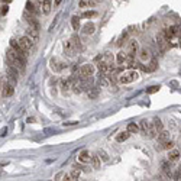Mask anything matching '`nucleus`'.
Wrapping results in <instances>:
<instances>
[{"mask_svg":"<svg viewBox=\"0 0 181 181\" xmlns=\"http://www.w3.org/2000/svg\"><path fill=\"white\" fill-rule=\"evenodd\" d=\"M138 77H139V74L136 73L135 70H132V71H129V73H126V74H122V75L119 77V83H122V84H129V83L138 80Z\"/></svg>","mask_w":181,"mask_h":181,"instance_id":"nucleus-1","label":"nucleus"},{"mask_svg":"<svg viewBox=\"0 0 181 181\" xmlns=\"http://www.w3.org/2000/svg\"><path fill=\"white\" fill-rule=\"evenodd\" d=\"M19 45H21V48H22L25 52H29L31 48L34 46V42H32L28 36H22V38L19 39Z\"/></svg>","mask_w":181,"mask_h":181,"instance_id":"nucleus-2","label":"nucleus"},{"mask_svg":"<svg viewBox=\"0 0 181 181\" xmlns=\"http://www.w3.org/2000/svg\"><path fill=\"white\" fill-rule=\"evenodd\" d=\"M93 73H94V67L91 64H84L80 68V75L81 77H91Z\"/></svg>","mask_w":181,"mask_h":181,"instance_id":"nucleus-3","label":"nucleus"},{"mask_svg":"<svg viewBox=\"0 0 181 181\" xmlns=\"http://www.w3.org/2000/svg\"><path fill=\"white\" fill-rule=\"evenodd\" d=\"M157 42H158L159 48H161V51L164 52L168 46H170V44H168V41L165 39V36H164V32H161V34L157 35Z\"/></svg>","mask_w":181,"mask_h":181,"instance_id":"nucleus-4","label":"nucleus"},{"mask_svg":"<svg viewBox=\"0 0 181 181\" xmlns=\"http://www.w3.org/2000/svg\"><path fill=\"white\" fill-rule=\"evenodd\" d=\"M64 52H65V55H67V57H73V55L77 52L75 46L73 45V42H71V41H67V42L64 44Z\"/></svg>","mask_w":181,"mask_h":181,"instance_id":"nucleus-5","label":"nucleus"},{"mask_svg":"<svg viewBox=\"0 0 181 181\" xmlns=\"http://www.w3.org/2000/svg\"><path fill=\"white\" fill-rule=\"evenodd\" d=\"M13 84L12 83H4V86L1 87V94H3V97H10L12 94H13Z\"/></svg>","mask_w":181,"mask_h":181,"instance_id":"nucleus-6","label":"nucleus"},{"mask_svg":"<svg viewBox=\"0 0 181 181\" xmlns=\"http://www.w3.org/2000/svg\"><path fill=\"white\" fill-rule=\"evenodd\" d=\"M25 36H28L32 42H38V38H39V35H38V31L34 29V28H28L26 29V32H25Z\"/></svg>","mask_w":181,"mask_h":181,"instance_id":"nucleus-7","label":"nucleus"},{"mask_svg":"<svg viewBox=\"0 0 181 181\" xmlns=\"http://www.w3.org/2000/svg\"><path fill=\"white\" fill-rule=\"evenodd\" d=\"M90 159H91V155H90V152H89L87 149H83V151L78 154V161L81 162V164H87Z\"/></svg>","mask_w":181,"mask_h":181,"instance_id":"nucleus-8","label":"nucleus"},{"mask_svg":"<svg viewBox=\"0 0 181 181\" xmlns=\"http://www.w3.org/2000/svg\"><path fill=\"white\" fill-rule=\"evenodd\" d=\"M25 19H26V22L31 25V28H34V29H39V23H38V21L34 18V15H28V13H25Z\"/></svg>","mask_w":181,"mask_h":181,"instance_id":"nucleus-9","label":"nucleus"},{"mask_svg":"<svg viewBox=\"0 0 181 181\" xmlns=\"http://www.w3.org/2000/svg\"><path fill=\"white\" fill-rule=\"evenodd\" d=\"M64 67H65V64L61 62L58 58H52V59H51V68H52L54 71H61Z\"/></svg>","mask_w":181,"mask_h":181,"instance_id":"nucleus-10","label":"nucleus"},{"mask_svg":"<svg viewBox=\"0 0 181 181\" xmlns=\"http://www.w3.org/2000/svg\"><path fill=\"white\" fill-rule=\"evenodd\" d=\"M178 158H180V151L178 149H171V151H168V161L170 162H174V161H178Z\"/></svg>","mask_w":181,"mask_h":181,"instance_id":"nucleus-11","label":"nucleus"},{"mask_svg":"<svg viewBox=\"0 0 181 181\" xmlns=\"http://www.w3.org/2000/svg\"><path fill=\"white\" fill-rule=\"evenodd\" d=\"M138 48H139V45H138V41H130L129 42V55L130 57H135V54L138 52Z\"/></svg>","mask_w":181,"mask_h":181,"instance_id":"nucleus-12","label":"nucleus"},{"mask_svg":"<svg viewBox=\"0 0 181 181\" xmlns=\"http://www.w3.org/2000/svg\"><path fill=\"white\" fill-rule=\"evenodd\" d=\"M129 59V54L128 52H123V51H120L117 55H116V61H117V64H123Z\"/></svg>","mask_w":181,"mask_h":181,"instance_id":"nucleus-13","label":"nucleus"},{"mask_svg":"<svg viewBox=\"0 0 181 181\" xmlns=\"http://www.w3.org/2000/svg\"><path fill=\"white\" fill-rule=\"evenodd\" d=\"M91 164H93V167L97 170V168H100V164H102V161H100V157H99V154H93L91 155Z\"/></svg>","mask_w":181,"mask_h":181,"instance_id":"nucleus-14","label":"nucleus"},{"mask_svg":"<svg viewBox=\"0 0 181 181\" xmlns=\"http://www.w3.org/2000/svg\"><path fill=\"white\" fill-rule=\"evenodd\" d=\"M41 7H42V12L48 15L51 12V1L49 0H41Z\"/></svg>","mask_w":181,"mask_h":181,"instance_id":"nucleus-15","label":"nucleus"},{"mask_svg":"<svg viewBox=\"0 0 181 181\" xmlns=\"http://www.w3.org/2000/svg\"><path fill=\"white\" fill-rule=\"evenodd\" d=\"M149 126H151V123L148 122L147 119H144V120H141V123H139V129L142 130V133H145V135H147L148 130H149Z\"/></svg>","mask_w":181,"mask_h":181,"instance_id":"nucleus-16","label":"nucleus"},{"mask_svg":"<svg viewBox=\"0 0 181 181\" xmlns=\"http://www.w3.org/2000/svg\"><path fill=\"white\" fill-rule=\"evenodd\" d=\"M26 10L31 12L32 15H38V13H39V10L35 7V4L32 3V1H26Z\"/></svg>","mask_w":181,"mask_h":181,"instance_id":"nucleus-17","label":"nucleus"},{"mask_svg":"<svg viewBox=\"0 0 181 181\" xmlns=\"http://www.w3.org/2000/svg\"><path fill=\"white\" fill-rule=\"evenodd\" d=\"M158 141L161 142V144H164V142L170 141V133H168V132H165V130H162V132L158 135Z\"/></svg>","mask_w":181,"mask_h":181,"instance_id":"nucleus-18","label":"nucleus"},{"mask_svg":"<svg viewBox=\"0 0 181 181\" xmlns=\"http://www.w3.org/2000/svg\"><path fill=\"white\" fill-rule=\"evenodd\" d=\"M99 77H100V78H99V83H100L102 87H109V86H110V81L107 80V77H106L104 74H100Z\"/></svg>","mask_w":181,"mask_h":181,"instance_id":"nucleus-19","label":"nucleus"},{"mask_svg":"<svg viewBox=\"0 0 181 181\" xmlns=\"http://www.w3.org/2000/svg\"><path fill=\"white\" fill-rule=\"evenodd\" d=\"M129 136H130V133H129L128 130H125V132H120L119 135L116 136V141H117V142H123V141H126Z\"/></svg>","mask_w":181,"mask_h":181,"instance_id":"nucleus-20","label":"nucleus"},{"mask_svg":"<svg viewBox=\"0 0 181 181\" xmlns=\"http://www.w3.org/2000/svg\"><path fill=\"white\" fill-rule=\"evenodd\" d=\"M94 25L93 23H87V25H84V28H83V32L84 34H87V35H91L93 32H94Z\"/></svg>","mask_w":181,"mask_h":181,"instance_id":"nucleus-21","label":"nucleus"},{"mask_svg":"<svg viewBox=\"0 0 181 181\" xmlns=\"http://www.w3.org/2000/svg\"><path fill=\"white\" fill-rule=\"evenodd\" d=\"M154 128L157 129V132H162V129H164V125H162V122H161V119H158V117H155L154 119Z\"/></svg>","mask_w":181,"mask_h":181,"instance_id":"nucleus-22","label":"nucleus"},{"mask_svg":"<svg viewBox=\"0 0 181 181\" xmlns=\"http://www.w3.org/2000/svg\"><path fill=\"white\" fill-rule=\"evenodd\" d=\"M128 132L129 133H138L139 132V126L136 123H133V122L132 123H128Z\"/></svg>","mask_w":181,"mask_h":181,"instance_id":"nucleus-23","label":"nucleus"},{"mask_svg":"<svg viewBox=\"0 0 181 181\" xmlns=\"http://www.w3.org/2000/svg\"><path fill=\"white\" fill-rule=\"evenodd\" d=\"M71 26H73L74 31H77V29L80 28V18L78 16H74V18L71 19Z\"/></svg>","mask_w":181,"mask_h":181,"instance_id":"nucleus-24","label":"nucleus"},{"mask_svg":"<svg viewBox=\"0 0 181 181\" xmlns=\"http://www.w3.org/2000/svg\"><path fill=\"white\" fill-rule=\"evenodd\" d=\"M162 148L167 149V151H171V149L174 148V142H172V141H167V142L162 144Z\"/></svg>","mask_w":181,"mask_h":181,"instance_id":"nucleus-25","label":"nucleus"},{"mask_svg":"<svg viewBox=\"0 0 181 181\" xmlns=\"http://www.w3.org/2000/svg\"><path fill=\"white\" fill-rule=\"evenodd\" d=\"M139 58H141V61H147L148 58H149V52H148L147 49H142V51H141V55H139Z\"/></svg>","mask_w":181,"mask_h":181,"instance_id":"nucleus-26","label":"nucleus"},{"mask_svg":"<svg viewBox=\"0 0 181 181\" xmlns=\"http://www.w3.org/2000/svg\"><path fill=\"white\" fill-rule=\"evenodd\" d=\"M97 94H99V89L91 87L90 90H89V96H90L91 99H96V97H97Z\"/></svg>","mask_w":181,"mask_h":181,"instance_id":"nucleus-27","label":"nucleus"},{"mask_svg":"<svg viewBox=\"0 0 181 181\" xmlns=\"http://www.w3.org/2000/svg\"><path fill=\"white\" fill-rule=\"evenodd\" d=\"M96 15H97V12L89 10V12H84V13H83V18H86V19H87V18H94Z\"/></svg>","mask_w":181,"mask_h":181,"instance_id":"nucleus-28","label":"nucleus"},{"mask_svg":"<svg viewBox=\"0 0 181 181\" xmlns=\"http://www.w3.org/2000/svg\"><path fill=\"white\" fill-rule=\"evenodd\" d=\"M78 174H80L78 171L74 170V171H73V174H71V178H73L74 181H77V180H78Z\"/></svg>","mask_w":181,"mask_h":181,"instance_id":"nucleus-29","label":"nucleus"},{"mask_svg":"<svg viewBox=\"0 0 181 181\" xmlns=\"http://www.w3.org/2000/svg\"><path fill=\"white\" fill-rule=\"evenodd\" d=\"M158 90H159V86H154V87H151V89L148 90V93H149V94H152V93H157Z\"/></svg>","mask_w":181,"mask_h":181,"instance_id":"nucleus-30","label":"nucleus"},{"mask_svg":"<svg viewBox=\"0 0 181 181\" xmlns=\"http://www.w3.org/2000/svg\"><path fill=\"white\" fill-rule=\"evenodd\" d=\"M89 4H90L89 0H80V7H86V6H89Z\"/></svg>","mask_w":181,"mask_h":181,"instance_id":"nucleus-31","label":"nucleus"},{"mask_svg":"<svg viewBox=\"0 0 181 181\" xmlns=\"http://www.w3.org/2000/svg\"><path fill=\"white\" fill-rule=\"evenodd\" d=\"M100 155H102L103 161H106V162H107V161H109V157H107V154H106V152H104V151H100Z\"/></svg>","mask_w":181,"mask_h":181,"instance_id":"nucleus-32","label":"nucleus"},{"mask_svg":"<svg viewBox=\"0 0 181 181\" xmlns=\"http://www.w3.org/2000/svg\"><path fill=\"white\" fill-rule=\"evenodd\" d=\"M62 181H71V177H70V175H64Z\"/></svg>","mask_w":181,"mask_h":181,"instance_id":"nucleus-33","label":"nucleus"},{"mask_svg":"<svg viewBox=\"0 0 181 181\" xmlns=\"http://www.w3.org/2000/svg\"><path fill=\"white\" fill-rule=\"evenodd\" d=\"M178 46L181 48V31H180V35H178Z\"/></svg>","mask_w":181,"mask_h":181,"instance_id":"nucleus-34","label":"nucleus"},{"mask_svg":"<svg viewBox=\"0 0 181 181\" xmlns=\"http://www.w3.org/2000/svg\"><path fill=\"white\" fill-rule=\"evenodd\" d=\"M6 12H7V7H6V6H3V10H1V13H3V15H4V13H6Z\"/></svg>","mask_w":181,"mask_h":181,"instance_id":"nucleus-35","label":"nucleus"},{"mask_svg":"<svg viewBox=\"0 0 181 181\" xmlns=\"http://www.w3.org/2000/svg\"><path fill=\"white\" fill-rule=\"evenodd\" d=\"M59 3H61V0H55V6H58Z\"/></svg>","mask_w":181,"mask_h":181,"instance_id":"nucleus-36","label":"nucleus"},{"mask_svg":"<svg viewBox=\"0 0 181 181\" xmlns=\"http://www.w3.org/2000/svg\"><path fill=\"white\" fill-rule=\"evenodd\" d=\"M0 91H1V86H0Z\"/></svg>","mask_w":181,"mask_h":181,"instance_id":"nucleus-37","label":"nucleus"},{"mask_svg":"<svg viewBox=\"0 0 181 181\" xmlns=\"http://www.w3.org/2000/svg\"><path fill=\"white\" fill-rule=\"evenodd\" d=\"M180 181H181V180H180Z\"/></svg>","mask_w":181,"mask_h":181,"instance_id":"nucleus-38","label":"nucleus"}]
</instances>
